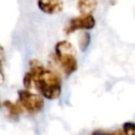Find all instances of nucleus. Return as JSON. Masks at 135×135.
<instances>
[{"instance_id": "1", "label": "nucleus", "mask_w": 135, "mask_h": 135, "mask_svg": "<svg viewBox=\"0 0 135 135\" xmlns=\"http://www.w3.org/2000/svg\"><path fill=\"white\" fill-rule=\"evenodd\" d=\"M30 72L33 76L34 85L42 97L54 100L61 95V79L56 72L45 69L38 59L30 61Z\"/></svg>"}, {"instance_id": "2", "label": "nucleus", "mask_w": 135, "mask_h": 135, "mask_svg": "<svg viewBox=\"0 0 135 135\" xmlns=\"http://www.w3.org/2000/svg\"><path fill=\"white\" fill-rule=\"evenodd\" d=\"M55 57L60 64L64 76L69 77L78 69L76 50L68 40H60L55 44Z\"/></svg>"}, {"instance_id": "3", "label": "nucleus", "mask_w": 135, "mask_h": 135, "mask_svg": "<svg viewBox=\"0 0 135 135\" xmlns=\"http://www.w3.org/2000/svg\"><path fill=\"white\" fill-rule=\"evenodd\" d=\"M18 101L30 114H36L44 107V100L40 95L34 94L25 89L18 91Z\"/></svg>"}, {"instance_id": "4", "label": "nucleus", "mask_w": 135, "mask_h": 135, "mask_svg": "<svg viewBox=\"0 0 135 135\" xmlns=\"http://www.w3.org/2000/svg\"><path fill=\"white\" fill-rule=\"evenodd\" d=\"M95 25H96V20L93 15H79L77 17H73L70 20H68L63 30L66 35H70L80 30H84V31L93 30Z\"/></svg>"}, {"instance_id": "5", "label": "nucleus", "mask_w": 135, "mask_h": 135, "mask_svg": "<svg viewBox=\"0 0 135 135\" xmlns=\"http://www.w3.org/2000/svg\"><path fill=\"white\" fill-rule=\"evenodd\" d=\"M38 8L46 15H56L63 9V0H37Z\"/></svg>"}, {"instance_id": "6", "label": "nucleus", "mask_w": 135, "mask_h": 135, "mask_svg": "<svg viewBox=\"0 0 135 135\" xmlns=\"http://www.w3.org/2000/svg\"><path fill=\"white\" fill-rule=\"evenodd\" d=\"M2 105L5 108V110L7 112V115H8V118L14 120V121H17L19 119V116L21 115V113L24 110L19 101L18 102H13L11 100H4L2 102Z\"/></svg>"}, {"instance_id": "7", "label": "nucleus", "mask_w": 135, "mask_h": 135, "mask_svg": "<svg viewBox=\"0 0 135 135\" xmlns=\"http://www.w3.org/2000/svg\"><path fill=\"white\" fill-rule=\"evenodd\" d=\"M97 7L96 0H79L77 3V8L80 15H92V13Z\"/></svg>"}, {"instance_id": "8", "label": "nucleus", "mask_w": 135, "mask_h": 135, "mask_svg": "<svg viewBox=\"0 0 135 135\" xmlns=\"http://www.w3.org/2000/svg\"><path fill=\"white\" fill-rule=\"evenodd\" d=\"M91 43V35L89 32H83L79 37V49L81 52H85Z\"/></svg>"}, {"instance_id": "9", "label": "nucleus", "mask_w": 135, "mask_h": 135, "mask_svg": "<svg viewBox=\"0 0 135 135\" xmlns=\"http://www.w3.org/2000/svg\"><path fill=\"white\" fill-rule=\"evenodd\" d=\"M122 131L126 135H135V122L127 121L122 124Z\"/></svg>"}, {"instance_id": "10", "label": "nucleus", "mask_w": 135, "mask_h": 135, "mask_svg": "<svg viewBox=\"0 0 135 135\" xmlns=\"http://www.w3.org/2000/svg\"><path fill=\"white\" fill-rule=\"evenodd\" d=\"M91 135H126L121 130H114V131H102V130H95L92 132Z\"/></svg>"}, {"instance_id": "11", "label": "nucleus", "mask_w": 135, "mask_h": 135, "mask_svg": "<svg viewBox=\"0 0 135 135\" xmlns=\"http://www.w3.org/2000/svg\"><path fill=\"white\" fill-rule=\"evenodd\" d=\"M22 82H23V86H24L25 90H30V89L33 86L34 81H33V76H32V74H31L30 71L24 74V76H23V81H22Z\"/></svg>"}, {"instance_id": "12", "label": "nucleus", "mask_w": 135, "mask_h": 135, "mask_svg": "<svg viewBox=\"0 0 135 135\" xmlns=\"http://www.w3.org/2000/svg\"><path fill=\"white\" fill-rule=\"evenodd\" d=\"M4 81V74H3V68H2V63H0V85L3 83Z\"/></svg>"}, {"instance_id": "13", "label": "nucleus", "mask_w": 135, "mask_h": 135, "mask_svg": "<svg viewBox=\"0 0 135 135\" xmlns=\"http://www.w3.org/2000/svg\"><path fill=\"white\" fill-rule=\"evenodd\" d=\"M4 60V50L3 47L0 45V63H2Z\"/></svg>"}, {"instance_id": "14", "label": "nucleus", "mask_w": 135, "mask_h": 135, "mask_svg": "<svg viewBox=\"0 0 135 135\" xmlns=\"http://www.w3.org/2000/svg\"><path fill=\"white\" fill-rule=\"evenodd\" d=\"M0 107H1V105H0Z\"/></svg>"}]
</instances>
